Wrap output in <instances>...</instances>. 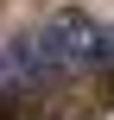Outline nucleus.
<instances>
[{"mask_svg": "<svg viewBox=\"0 0 114 120\" xmlns=\"http://www.w3.org/2000/svg\"><path fill=\"white\" fill-rule=\"evenodd\" d=\"M102 38H108V25H95L76 6L44 13L38 25H19L13 38H0V95L6 89H38V82H63V76L102 70Z\"/></svg>", "mask_w": 114, "mask_h": 120, "instance_id": "f257e3e1", "label": "nucleus"}, {"mask_svg": "<svg viewBox=\"0 0 114 120\" xmlns=\"http://www.w3.org/2000/svg\"><path fill=\"white\" fill-rule=\"evenodd\" d=\"M102 70H114V25H108V38H102Z\"/></svg>", "mask_w": 114, "mask_h": 120, "instance_id": "f03ea898", "label": "nucleus"}]
</instances>
